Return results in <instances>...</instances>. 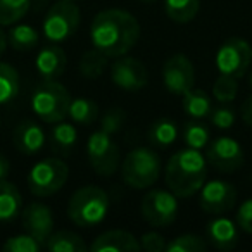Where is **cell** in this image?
I'll return each mask as SVG.
<instances>
[{"mask_svg":"<svg viewBox=\"0 0 252 252\" xmlns=\"http://www.w3.org/2000/svg\"><path fill=\"white\" fill-rule=\"evenodd\" d=\"M140 38V25L131 12L123 9H105L94 18L90 42L94 49L107 57L128 54Z\"/></svg>","mask_w":252,"mask_h":252,"instance_id":"cell-1","label":"cell"},{"mask_svg":"<svg viewBox=\"0 0 252 252\" xmlns=\"http://www.w3.org/2000/svg\"><path fill=\"white\" fill-rule=\"evenodd\" d=\"M207 161L197 149H182L166 164L164 180L176 197L189 199L206 183Z\"/></svg>","mask_w":252,"mask_h":252,"instance_id":"cell-2","label":"cell"},{"mask_svg":"<svg viewBox=\"0 0 252 252\" xmlns=\"http://www.w3.org/2000/svg\"><path fill=\"white\" fill-rule=\"evenodd\" d=\"M109 211V195L104 189L95 185L81 187L71 195L67 216L76 226H97L105 220Z\"/></svg>","mask_w":252,"mask_h":252,"instance_id":"cell-3","label":"cell"},{"mask_svg":"<svg viewBox=\"0 0 252 252\" xmlns=\"http://www.w3.org/2000/svg\"><path fill=\"white\" fill-rule=\"evenodd\" d=\"M161 175V159L152 149L137 147L126 154L121 164V178L131 189H149Z\"/></svg>","mask_w":252,"mask_h":252,"instance_id":"cell-4","label":"cell"},{"mask_svg":"<svg viewBox=\"0 0 252 252\" xmlns=\"http://www.w3.org/2000/svg\"><path fill=\"white\" fill-rule=\"evenodd\" d=\"M71 95L57 80H45L32 95V109L42 121L56 125L67 116Z\"/></svg>","mask_w":252,"mask_h":252,"instance_id":"cell-5","label":"cell"},{"mask_svg":"<svg viewBox=\"0 0 252 252\" xmlns=\"http://www.w3.org/2000/svg\"><path fill=\"white\" fill-rule=\"evenodd\" d=\"M69 168L59 158H47L38 161L28 173L30 192L36 197H49L59 192L67 182Z\"/></svg>","mask_w":252,"mask_h":252,"instance_id":"cell-6","label":"cell"},{"mask_svg":"<svg viewBox=\"0 0 252 252\" xmlns=\"http://www.w3.org/2000/svg\"><path fill=\"white\" fill-rule=\"evenodd\" d=\"M80 21L81 14L78 5L69 0H59L49 9L43 19V35L52 43L64 42L76 33Z\"/></svg>","mask_w":252,"mask_h":252,"instance_id":"cell-7","label":"cell"},{"mask_svg":"<svg viewBox=\"0 0 252 252\" xmlns=\"http://www.w3.org/2000/svg\"><path fill=\"white\" fill-rule=\"evenodd\" d=\"M87 156L94 171L100 176L114 175L121 161L118 144L112 140V135L105 133L104 130L94 131L90 135L87 142Z\"/></svg>","mask_w":252,"mask_h":252,"instance_id":"cell-8","label":"cell"},{"mask_svg":"<svg viewBox=\"0 0 252 252\" xmlns=\"http://www.w3.org/2000/svg\"><path fill=\"white\" fill-rule=\"evenodd\" d=\"M252 63V47L247 40L240 36H231L224 40L216 52V67L220 74H228L233 78L245 76Z\"/></svg>","mask_w":252,"mask_h":252,"instance_id":"cell-9","label":"cell"},{"mask_svg":"<svg viewBox=\"0 0 252 252\" xmlns=\"http://www.w3.org/2000/svg\"><path fill=\"white\" fill-rule=\"evenodd\" d=\"M144 220L154 228H166L178 216V200L171 190L156 189L144 195L140 204Z\"/></svg>","mask_w":252,"mask_h":252,"instance_id":"cell-10","label":"cell"},{"mask_svg":"<svg viewBox=\"0 0 252 252\" xmlns=\"http://www.w3.org/2000/svg\"><path fill=\"white\" fill-rule=\"evenodd\" d=\"M111 81L125 92H138L147 87V66L137 57L119 56L111 64Z\"/></svg>","mask_w":252,"mask_h":252,"instance_id":"cell-11","label":"cell"},{"mask_svg":"<svg viewBox=\"0 0 252 252\" xmlns=\"http://www.w3.org/2000/svg\"><path fill=\"white\" fill-rule=\"evenodd\" d=\"M206 161L220 173H233L244 164V149L235 138L220 137L206 145Z\"/></svg>","mask_w":252,"mask_h":252,"instance_id":"cell-12","label":"cell"},{"mask_svg":"<svg viewBox=\"0 0 252 252\" xmlns=\"http://www.w3.org/2000/svg\"><path fill=\"white\" fill-rule=\"evenodd\" d=\"M199 204L207 214H224L237 204V190L231 183L223 180H213L200 187Z\"/></svg>","mask_w":252,"mask_h":252,"instance_id":"cell-13","label":"cell"},{"mask_svg":"<svg viewBox=\"0 0 252 252\" xmlns=\"http://www.w3.org/2000/svg\"><path fill=\"white\" fill-rule=\"evenodd\" d=\"M162 81L169 94L183 95L195 83L193 64L185 54H175L164 63L162 67Z\"/></svg>","mask_w":252,"mask_h":252,"instance_id":"cell-14","label":"cell"},{"mask_svg":"<svg viewBox=\"0 0 252 252\" xmlns=\"http://www.w3.org/2000/svg\"><path fill=\"white\" fill-rule=\"evenodd\" d=\"M21 223L26 233L35 237L42 244H45V240L54 231L52 211L49 206L40 202H33L21 209Z\"/></svg>","mask_w":252,"mask_h":252,"instance_id":"cell-15","label":"cell"},{"mask_svg":"<svg viewBox=\"0 0 252 252\" xmlns=\"http://www.w3.org/2000/svg\"><path fill=\"white\" fill-rule=\"evenodd\" d=\"M140 249L138 238L125 230L104 231L90 245V251L94 252H137Z\"/></svg>","mask_w":252,"mask_h":252,"instance_id":"cell-16","label":"cell"},{"mask_svg":"<svg viewBox=\"0 0 252 252\" xmlns=\"http://www.w3.org/2000/svg\"><path fill=\"white\" fill-rule=\"evenodd\" d=\"M35 66L43 80H57L66 71L67 66L66 52L59 45H56V43L45 45L38 52V56H36Z\"/></svg>","mask_w":252,"mask_h":252,"instance_id":"cell-17","label":"cell"},{"mask_svg":"<svg viewBox=\"0 0 252 252\" xmlns=\"http://www.w3.org/2000/svg\"><path fill=\"white\" fill-rule=\"evenodd\" d=\"M12 142H14L16 149L19 152H23L26 156H33L42 151L43 144H45V133L40 128V125L26 119V121H21L16 126Z\"/></svg>","mask_w":252,"mask_h":252,"instance_id":"cell-18","label":"cell"},{"mask_svg":"<svg viewBox=\"0 0 252 252\" xmlns=\"http://www.w3.org/2000/svg\"><path fill=\"white\" fill-rule=\"evenodd\" d=\"M207 238L220 251H231L238 244V226L228 218H216L207 223Z\"/></svg>","mask_w":252,"mask_h":252,"instance_id":"cell-19","label":"cell"},{"mask_svg":"<svg viewBox=\"0 0 252 252\" xmlns=\"http://www.w3.org/2000/svg\"><path fill=\"white\" fill-rule=\"evenodd\" d=\"M21 207L23 197L18 187L7 180H0V221L9 223L16 220L21 213Z\"/></svg>","mask_w":252,"mask_h":252,"instance_id":"cell-20","label":"cell"},{"mask_svg":"<svg viewBox=\"0 0 252 252\" xmlns=\"http://www.w3.org/2000/svg\"><path fill=\"white\" fill-rule=\"evenodd\" d=\"M183 111L193 119H204L213 111V100L200 88H190L183 94Z\"/></svg>","mask_w":252,"mask_h":252,"instance_id":"cell-21","label":"cell"},{"mask_svg":"<svg viewBox=\"0 0 252 252\" xmlns=\"http://www.w3.org/2000/svg\"><path fill=\"white\" fill-rule=\"evenodd\" d=\"M43 245L50 252H83L88 249V245L85 244V240L80 235L67 230L56 231V233L52 231Z\"/></svg>","mask_w":252,"mask_h":252,"instance_id":"cell-22","label":"cell"},{"mask_svg":"<svg viewBox=\"0 0 252 252\" xmlns=\"http://www.w3.org/2000/svg\"><path fill=\"white\" fill-rule=\"evenodd\" d=\"M147 137L154 147H168L178 138V126L173 119L161 118L151 125Z\"/></svg>","mask_w":252,"mask_h":252,"instance_id":"cell-23","label":"cell"},{"mask_svg":"<svg viewBox=\"0 0 252 252\" xmlns=\"http://www.w3.org/2000/svg\"><path fill=\"white\" fill-rule=\"evenodd\" d=\"M166 14L178 25L193 21L200 11V0H166Z\"/></svg>","mask_w":252,"mask_h":252,"instance_id":"cell-24","label":"cell"},{"mask_svg":"<svg viewBox=\"0 0 252 252\" xmlns=\"http://www.w3.org/2000/svg\"><path fill=\"white\" fill-rule=\"evenodd\" d=\"M78 140V131L69 123H56L52 130H50V144L52 149L59 154H69L74 149Z\"/></svg>","mask_w":252,"mask_h":252,"instance_id":"cell-25","label":"cell"},{"mask_svg":"<svg viewBox=\"0 0 252 252\" xmlns=\"http://www.w3.org/2000/svg\"><path fill=\"white\" fill-rule=\"evenodd\" d=\"M107 64V56L102 54L100 50H87V52H83V56L80 59V73L87 80H97V78H100L105 73Z\"/></svg>","mask_w":252,"mask_h":252,"instance_id":"cell-26","label":"cell"},{"mask_svg":"<svg viewBox=\"0 0 252 252\" xmlns=\"http://www.w3.org/2000/svg\"><path fill=\"white\" fill-rule=\"evenodd\" d=\"M67 116L78 125H92L98 118V105L87 97L71 98Z\"/></svg>","mask_w":252,"mask_h":252,"instance_id":"cell-27","label":"cell"},{"mask_svg":"<svg viewBox=\"0 0 252 252\" xmlns=\"http://www.w3.org/2000/svg\"><path fill=\"white\" fill-rule=\"evenodd\" d=\"M19 94V74L16 67L0 63V104H9Z\"/></svg>","mask_w":252,"mask_h":252,"instance_id":"cell-28","label":"cell"},{"mask_svg":"<svg viewBox=\"0 0 252 252\" xmlns=\"http://www.w3.org/2000/svg\"><path fill=\"white\" fill-rule=\"evenodd\" d=\"M38 32H36L33 26L30 25H18L9 32L7 35V42L12 45V49L16 50H32L38 45Z\"/></svg>","mask_w":252,"mask_h":252,"instance_id":"cell-29","label":"cell"},{"mask_svg":"<svg viewBox=\"0 0 252 252\" xmlns=\"http://www.w3.org/2000/svg\"><path fill=\"white\" fill-rule=\"evenodd\" d=\"M30 0H0V26H11L28 12Z\"/></svg>","mask_w":252,"mask_h":252,"instance_id":"cell-30","label":"cell"},{"mask_svg":"<svg viewBox=\"0 0 252 252\" xmlns=\"http://www.w3.org/2000/svg\"><path fill=\"white\" fill-rule=\"evenodd\" d=\"M209 138H211L209 130H207L202 123L189 121L183 126V140H185V144L189 145L190 149L200 151V149H204L209 144Z\"/></svg>","mask_w":252,"mask_h":252,"instance_id":"cell-31","label":"cell"},{"mask_svg":"<svg viewBox=\"0 0 252 252\" xmlns=\"http://www.w3.org/2000/svg\"><path fill=\"white\" fill-rule=\"evenodd\" d=\"M207 249V242L200 238L199 235L185 233L173 238L169 244H166L168 252H204Z\"/></svg>","mask_w":252,"mask_h":252,"instance_id":"cell-32","label":"cell"},{"mask_svg":"<svg viewBox=\"0 0 252 252\" xmlns=\"http://www.w3.org/2000/svg\"><path fill=\"white\" fill-rule=\"evenodd\" d=\"M238 87H237V78L228 76V74H220L214 81L213 95L220 104H230L237 98Z\"/></svg>","mask_w":252,"mask_h":252,"instance_id":"cell-33","label":"cell"},{"mask_svg":"<svg viewBox=\"0 0 252 252\" xmlns=\"http://www.w3.org/2000/svg\"><path fill=\"white\" fill-rule=\"evenodd\" d=\"M42 247H43L42 242H38L30 233L11 237V238H7V242L4 244L5 252H38Z\"/></svg>","mask_w":252,"mask_h":252,"instance_id":"cell-34","label":"cell"},{"mask_svg":"<svg viewBox=\"0 0 252 252\" xmlns=\"http://www.w3.org/2000/svg\"><path fill=\"white\" fill-rule=\"evenodd\" d=\"M126 119V112L121 107H112L104 112L100 118V130H104L109 135H116L123 128Z\"/></svg>","mask_w":252,"mask_h":252,"instance_id":"cell-35","label":"cell"},{"mask_svg":"<svg viewBox=\"0 0 252 252\" xmlns=\"http://www.w3.org/2000/svg\"><path fill=\"white\" fill-rule=\"evenodd\" d=\"M211 118V123L216 126L218 130H230L231 126L235 125V111L230 107H213L209 114Z\"/></svg>","mask_w":252,"mask_h":252,"instance_id":"cell-36","label":"cell"},{"mask_svg":"<svg viewBox=\"0 0 252 252\" xmlns=\"http://www.w3.org/2000/svg\"><path fill=\"white\" fill-rule=\"evenodd\" d=\"M140 247L149 252H162L166 251V240L158 231H147L140 237Z\"/></svg>","mask_w":252,"mask_h":252,"instance_id":"cell-37","label":"cell"},{"mask_svg":"<svg viewBox=\"0 0 252 252\" xmlns=\"http://www.w3.org/2000/svg\"><path fill=\"white\" fill-rule=\"evenodd\" d=\"M235 220L240 230H244L245 233H252V199H247L240 204Z\"/></svg>","mask_w":252,"mask_h":252,"instance_id":"cell-38","label":"cell"},{"mask_svg":"<svg viewBox=\"0 0 252 252\" xmlns=\"http://www.w3.org/2000/svg\"><path fill=\"white\" fill-rule=\"evenodd\" d=\"M240 116L245 125L252 128V95L244 100V104H242V107H240Z\"/></svg>","mask_w":252,"mask_h":252,"instance_id":"cell-39","label":"cell"},{"mask_svg":"<svg viewBox=\"0 0 252 252\" xmlns=\"http://www.w3.org/2000/svg\"><path fill=\"white\" fill-rule=\"evenodd\" d=\"M11 171V164H9V159L4 154H0V180H5Z\"/></svg>","mask_w":252,"mask_h":252,"instance_id":"cell-40","label":"cell"},{"mask_svg":"<svg viewBox=\"0 0 252 252\" xmlns=\"http://www.w3.org/2000/svg\"><path fill=\"white\" fill-rule=\"evenodd\" d=\"M5 49H7V35L4 33V30L0 28V56L5 52Z\"/></svg>","mask_w":252,"mask_h":252,"instance_id":"cell-41","label":"cell"},{"mask_svg":"<svg viewBox=\"0 0 252 252\" xmlns=\"http://www.w3.org/2000/svg\"><path fill=\"white\" fill-rule=\"evenodd\" d=\"M249 85L252 87V73H251V76H249Z\"/></svg>","mask_w":252,"mask_h":252,"instance_id":"cell-42","label":"cell"},{"mask_svg":"<svg viewBox=\"0 0 252 252\" xmlns=\"http://www.w3.org/2000/svg\"><path fill=\"white\" fill-rule=\"evenodd\" d=\"M140 2H156V0H140Z\"/></svg>","mask_w":252,"mask_h":252,"instance_id":"cell-43","label":"cell"},{"mask_svg":"<svg viewBox=\"0 0 252 252\" xmlns=\"http://www.w3.org/2000/svg\"><path fill=\"white\" fill-rule=\"evenodd\" d=\"M69 2H74V0H69Z\"/></svg>","mask_w":252,"mask_h":252,"instance_id":"cell-44","label":"cell"}]
</instances>
